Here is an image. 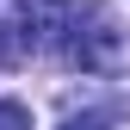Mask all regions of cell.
I'll use <instances>...</instances> for the list:
<instances>
[{
	"instance_id": "6da1fadb",
	"label": "cell",
	"mask_w": 130,
	"mask_h": 130,
	"mask_svg": "<svg viewBox=\"0 0 130 130\" xmlns=\"http://www.w3.org/2000/svg\"><path fill=\"white\" fill-rule=\"evenodd\" d=\"M62 62H74L80 74H111V68H124V62H130V43H124L118 19H111L105 6H74L68 31H62Z\"/></svg>"
},
{
	"instance_id": "7a4b0ae2",
	"label": "cell",
	"mask_w": 130,
	"mask_h": 130,
	"mask_svg": "<svg viewBox=\"0 0 130 130\" xmlns=\"http://www.w3.org/2000/svg\"><path fill=\"white\" fill-rule=\"evenodd\" d=\"M0 130H31V111L19 99H0Z\"/></svg>"
},
{
	"instance_id": "3957f363",
	"label": "cell",
	"mask_w": 130,
	"mask_h": 130,
	"mask_svg": "<svg viewBox=\"0 0 130 130\" xmlns=\"http://www.w3.org/2000/svg\"><path fill=\"white\" fill-rule=\"evenodd\" d=\"M62 130H111V124L93 118V111H80V118H62Z\"/></svg>"
}]
</instances>
